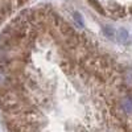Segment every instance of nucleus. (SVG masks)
Wrapping results in <instances>:
<instances>
[{"instance_id": "nucleus-2", "label": "nucleus", "mask_w": 132, "mask_h": 132, "mask_svg": "<svg viewBox=\"0 0 132 132\" xmlns=\"http://www.w3.org/2000/svg\"><path fill=\"white\" fill-rule=\"evenodd\" d=\"M116 37H118V41L119 42H123L124 44L128 40V33H127L126 29H119L118 33H116Z\"/></svg>"}, {"instance_id": "nucleus-1", "label": "nucleus", "mask_w": 132, "mask_h": 132, "mask_svg": "<svg viewBox=\"0 0 132 132\" xmlns=\"http://www.w3.org/2000/svg\"><path fill=\"white\" fill-rule=\"evenodd\" d=\"M122 108L126 114H132V95H127L122 99Z\"/></svg>"}]
</instances>
